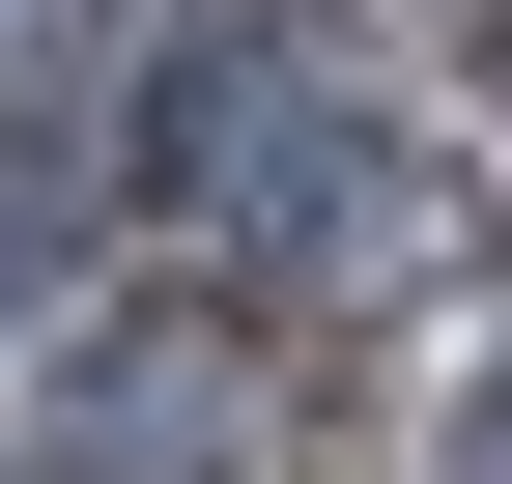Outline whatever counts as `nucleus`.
Instances as JSON below:
<instances>
[{
	"label": "nucleus",
	"instance_id": "nucleus-1",
	"mask_svg": "<svg viewBox=\"0 0 512 484\" xmlns=\"http://www.w3.org/2000/svg\"><path fill=\"white\" fill-rule=\"evenodd\" d=\"M228 428H256L228 314H86L57 342V484H228Z\"/></svg>",
	"mask_w": 512,
	"mask_h": 484
},
{
	"label": "nucleus",
	"instance_id": "nucleus-2",
	"mask_svg": "<svg viewBox=\"0 0 512 484\" xmlns=\"http://www.w3.org/2000/svg\"><path fill=\"white\" fill-rule=\"evenodd\" d=\"M29 285H57V171L0 143V342H29Z\"/></svg>",
	"mask_w": 512,
	"mask_h": 484
},
{
	"label": "nucleus",
	"instance_id": "nucleus-3",
	"mask_svg": "<svg viewBox=\"0 0 512 484\" xmlns=\"http://www.w3.org/2000/svg\"><path fill=\"white\" fill-rule=\"evenodd\" d=\"M456 484H512V314H484V371H456Z\"/></svg>",
	"mask_w": 512,
	"mask_h": 484
},
{
	"label": "nucleus",
	"instance_id": "nucleus-4",
	"mask_svg": "<svg viewBox=\"0 0 512 484\" xmlns=\"http://www.w3.org/2000/svg\"><path fill=\"white\" fill-rule=\"evenodd\" d=\"M484 86H512V0H484Z\"/></svg>",
	"mask_w": 512,
	"mask_h": 484
}]
</instances>
